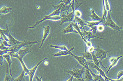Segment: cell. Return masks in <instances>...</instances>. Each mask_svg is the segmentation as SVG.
<instances>
[{
  "mask_svg": "<svg viewBox=\"0 0 123 81\" xmlns=\"http://www.w3.org/2000/svg\"><path fill=\"white\" fill-rule=\"evenodd\" d=\"M32 45H31L29 47H26L25 49H21L18 52H16L14 51L8 52V54L11 57H13L17 58L19 60L20 62L23 67V70L25 71V73L28 74L30 70L27 68V66L24 63L23 60V58L27 54L30 53L31 52V47Z\"/></svg>",
  "mask_w": 123,
  "mask_h": 81,
  "instance_id": "6da1fadb",
  "label": "cell"
},
{
  "mask_svg": "<svg viewBox=\"0 0 123 81\" xmlns=\"http://www.w3.org/2000/svg\"><path fill=\"white\" fill-rule=\"evenodd\" d=\"M41 40H37L33 41H30L28 40H25L22 41V43L16 45L12 46L8 50H7L8 52L14 51L16 52H18L22 47L27 45H31L37 44L39 42H41Z\"/></svg>",
  "mask_w": 123,
  "mask_h": 81,
  "instance_id": "7a4b0ae2",
  "label": "cell"
},
{
  "mask_svg": "<svg viewBox=\"0 0 123 81\" xmlns=\"http://www.w3.org/2000/svg\"><path fill=\"white\" fill-rule=\"evenodd\" d=\"M94 51H96L95 54L97 58L98 59H99L100 60V64L104 68L106 69L108 68V67H105L103 66L102 61L104 59L106 58L107 53L111 51L110 50L108 51H105L101 49L99 46H98L97 48L96 49H94Z\"/></svg>",
  "mask_w": 123,
  "mask_h": 81,
  "instance_id": "3957f363",
  "label": "cell"
},
{
  "mask_svg": "<svg viewBox=\"0 0 123 81\" xmlns=\"http://www.w3.org/2000/svg\"><path fill=\"white\" fill-rule=\"evenodd\" d=\"M103 25L104 26H109L114 30L117 31H120L123 29L122 27H119L113 20L110 15V11L108 12L107 18L106 22Z\"/></svg>",
  "mask_w": 123,
  "mask_h": 81,
  "instance_id": "277c9868",
  "label": "cell"
},
{
  "mask_svg": "<svg viewBox=\"0 0 123 81\" xmlns=\"http://www.w3.org/2000/svg\"><path fill=\"white\" fill-rule=\"evenodd\" d=\"M86 69L83 67L81 69H79L74 68L72 70H66L65 72L71 74L74 77L78 79H83L82 76L85 73Z\"/></svg>",
  "mask_w": 123,
  "mask_h": 81,
  "instance_id": "5b68a950",
  "label": "cell"
},
{
  "mask_svg": "<svg viewBox=\"0 0 123 81\" xmlns=\"http://www.w3.org/2000/svg\"><path fill=\"white\" fill-rule=\"evenodd\" d=\"M6 25V29L5 30H2L1 28H0V32L1 33L4 34L8 38L9 40V42H8L9 44L12 45V46H13L22 43V42L18 41L12 36L9 30L8 27L7 25Z\"/></svg>",
  "mask_w": 123,
  "mask_h": 81,
  "instance_id": "8992f818",
  "label": "cell"
},
{
  "mask_svg": "<svg viewBox=\"0 0 123 81\" xmlns=\"http://www.w3.org/2000/svg\"><path fill=\"white\" fill-rule=\"evenodd\" d=\"M74 11H72V12L69 13L67 15H66L64 13H63L62 15L60 16L62 18L61 20V23L59 25V26L61 25L64 23L66 22H71L74 20L75 18Z\"/></svg>",
  "mask_w": 123,
  "mask_h": 81,
  "instance_id": "52a82bcc",
  "label": "cell"
},
{
  "mask_svg": "<svg viewBox=\"0 0 123 81\" xmlns=\"http://www.w3.org/2000/svg\"><path fill=\"white\" fill-rule=\"evenodd\" d=\"M87 63L88 64L89 67L91 68H94L97 70L99 73L104 78L106 81H114V79H111L108 77L105 74L104 71L102 70L101 68L98 67L94 64L93 61H88L87 62Z\"/></svg>",
  "mask_w": 123,
  "mask_h": 81,
  "instance_id": "ba28073f",
  "label": "cell"
},
{
  "mask_svg": "<svg viewBox=\"0 0 123 81\" xmlns=\"http://www.w3.org/2000/svg\"><path fill=\"white\" fill-rule=\"evenodd\" d=\"M73 26L74 29L76 30L78 32L79 34L80 35L82 39H83L84 41L85 42L86 44V46L87 47H89L92 46V44L90 41H88L85 38H84V36H83V33L81 31L80 29H82L83 28L82 27H80L78 24H77L75 20H74V21L73 22L71 23Z\"/></svg>",
  "mask_w": 123,
  "mask_h": 81,
  "instance_id": "9c48e42d",
  "label": "cell"
},
{
  "mask_svg": "<svg viewBox=\"0 0 123 81\" xmlns=\"http://www.w3.org/2000/svg\"><path fill=\"white\" fill-rule=\"evenodd\" d=\"M70 55L73 56L76 60L81 65L83 66V67H84L86 69L90 71L91 69L89 68V66L86 60L83 57L79 56H76L75 55L72 53V52H71Z\"/></svg>",
  "mask_w": 123,
  "mask_h": 81,
  "instance_id": "30bf717a",
  "label": "cell"
},
{
  "mask_svg": "<svg viewBox=\"0 0 123 81\" xmlns=\"http://www.w3.org/2000/svg\"><path fill=\"white\" fill-rule=\"evenodd\" d=\"M62 18V17L60 16H55L51 17V16H49V15L47 16H44V17L42 19L37 21L33 26H32V27H29L28 28H29V29H32V28H34L38 24L43 22L47 20H51L56 21L61 20Z\"/></svg>",
  "mask_w": 123,
  "mask_h": 81,
  "instance_id": "8fae6325",
  "label": "cell"
},
{
  "mask_svg": "<svg viewBox=\"0 0 123 81\" xmlns=\"http://www.w3.org/2000/svg\"><path fill=\"white\" fill-rule=\"evenodd\" d=\"M48 59V58H45L44 59L41 60V61L36 66L34 67L33 68L30 70L29 71L28 74V75H29V76L30 81H33V79L34 78L35 73H36V71H37V68L38 67L39 65L42 63L43 61H45V60H47Z\"/></svg>",
  "mask_w": 123,
  "mask_h": 81,
  "instance_id": "7c38bea8",
  "label": "cell"
},
{
  "mask_svg": "<svg viewBox=\"0 0 123 81\" xmlns=\"http://www.w3.org/2000/svg\"><path fill=\"white\" fill-rule=\"evenodd\" d=\"M123 57V55L119 56L117 57H112L110 58L109 59V61L110 63H111V64L108 67V69L106 72V73L108 74L110 70L113 67L115 66L118 63V61L120 59Z\"/></svg>",
  "mask_w": 123,
  "mask_h": 81,
  "instance_id": "4fadbf2b",
  "label": "cell"
},
{
  "mask_svg": "<svg viewBox=\"0 0 123 81\" xmlns=\"http://www.w3.org/2000/svg\"><path fill=\"white\" fill-rule=\"evenodd\" d=\"M43 28L44 29V30L43 36L41 40V44L40 46L39 47V49L42 47L45 40L47 39L48 36L50 34V26H48L46 27H43Z\"/></svg>",
  "mask_w": 123,
  "mask_h": 81,
  "instance_id": "5bb4252c",
  "label": "cell"
},
{
  "mask_svg": "<svg viewBox=\"0 0 123 81\" xmlns=\"http://www.w3.org/2000/svg\"><path fill=\"white\" fill-rule=\"evenodd\" d=\"M82 33H83L84 38L88 41H90V40L91 39L94 38H97L98 39H102V40H105L104 38H99V37L94 35H93L92 33L91 32L86 31L85 30V29H83V31Z\"/></svg>",
  "mask_w": 123,
  "mask_h": 81,
  "instance_id": "9a60e30c",
  "label": "cell"
},
{
  "mask_svg": "<svg viewBox=\"0 0 123 81\" xmlns=\"http://www.w3.org/2000/svg\"><path fill=\"white\" fill-rule=\"evenodd\" d=\"M4 61L6 62V75H5V79L4 81H13L14 79L12 77L10 74L9 68L8 64H7V62L5 60Z\"/></svg>",
  "mask_w": 123,
  "mask_h": 81,
  "instance_id": "2e32d148",
  "label": "cell"
},
{
  "mask_svg": "<svg viewBox=\"0 0 123 81\" xmlns=\"http://www.w3.org/2000/svg\"><path fill=\"white\" fill-rule=\"evenodd\" d=\"M62 32L63 34H66L71 32L79 34L78 32L74 28L71 23H70V25L67 27L63 30H62Z\"/></svg>",
  "mask_w": 123,
  "mask_h": 81,
  "instance_id": "e0dca14e",
  "label": "cell"
},
{
  "mask_svg": "<svg viewBox=\"0 0 123 81\" xmlns=\"http://www.w3.org/2000/svg\"><path fill=\"white\" fill-rule=\"evenodd\" d=\"M91 11L92 12V14L89 15V16L92 18L93 21H100L104 20L102 17H100L96 15L94 9H92Z\"/></svg>",
  "mask_w": 123,
  "mask_h": 81,
  "instance_id": "ac0fdd59",
  "label": "cell"
},
{
  "mask_svg": "<svg viewBox=\"0 0 123 81\" xmlns=\"http://www.w3.org/2000/svg\"><path fill=\"white\" fill-rule=\"evenodd\" d=\"M49 45L51 47L59 49V50H61V51H67L70 52H71V51H72V50H74V48H75L74 47H73L71 48L70 50H69L68 49L67 47L65 46H57L50 44H49Z\"/></svg>",
  "mask_w": 123,
  "mask_h": 81,
  "instance_id": "d6986e66",
  "label": "cell"
},
{
  "mask_svg": "<svg viewBox=\"0 0 123 81\" xmlns=\"http://www.w3.org/2000/svg\"><path fill=\"white\" fill-rule=\"evenodd\" d=\"M3 56L4 58L6 59V61H7L8 64L9 66L10 74V75L13 78L12 75L11 71V66L12 63V61L11 59V57L8 54L4 55Z\"/></svg>",
  "mask_w": 123,
  "mask_h": 81,
  "instance_id": "ffe728a7",
  "label": "cell"
},
{
  "mask_svg": "<svg viewBox=\"0 0 123 81\" xmlns=\"http://www.w3.org/2000/svg\"><path fill=\"white\" fill-rule=\"evenodd\" d=\"M83 57L86 60H88L89 61H93V58L92 53L89 52L85 49V52L82 53Z\"/></svg>",
  "mask_w": 123,
  "mask_h": 81,
  "instance_id": "44dd1931",
  "label": "cell"
},
{
  "mask_svg": "<svg viewBox=\"0 0 123 81\" xmlns=\"http://www.w3.org/2000/svg\"><path fill=\"white\" fill-rule=\"evenodd\" d=\"M83 78L85 81H94L92 75L88 70L86 69L85 76Z\"/></svg>",
  "mask_w": 123,
  "mask_h": 81,
  "instance_id": "7402d4cb",
  "label": "cell"
},
{
  "mask_svg": "<svg viewBox=\"0 0 123 81\" xmlns=\"http://www.w3.org/2000/svg\"><path fill=\"white\" fill-rule=\"evenodd\" d=\"M75 20L78 25L81 26L83 29H84V26H87V24L86 22H85L84 20H83L80 17L75 16Z\"/></svg>",
  "mask_w": 123,
  "mask_h": 81,
  "instance_id": "603a6c76",
  "label": "cell"
},
{
  "mask_svg": "<svg viewBox=\"0 0 123 81\" xmlns=\"http://www.w3.org/2000/svg\"><path fill=\"white\" fill-rule=\"evenodd\" d=\"M28 75V74L25 73L23 70L20 75L17 78L14 79L13 81H26L25 79L26 76Z\"/></svg>",
  "mask_w": 123,
  "mask_h": 81,
  "instance_id": "cb8c5ba5",
  "label": "cell"
},
{
  "mask_svg": "<svg viewBox=\"0 0 123 81\" xmlns=\"http://www.w3.org/2000/svg\"><path fill=\"white\" fill-rule=\"evenodd\" d=\"M12 10V8H11L4 6L0 10V15H1L2 14V15H5V14L11 12Z\"/></svg>",
  "mask_w": 123,
  "mask_h": 81,
  "instance_id": "d4e9b609",
  "label": "cell"
},
{
  "mask_svg": "<svg viewBox=\"0 0 123 81\" xmlns=\"http://www.w3.org/2000/svg\"><path fill=\"white\" fill-rule=\"evenodd\" d=\"M71 52H70L67 51H61L58 52V53L53 54V55L55 57L68 55H70Z\"/></svg>",
  "mask_w": 123,
  "mask_h": 81,
  "instance_id": "484cf974",
  "label": "cell"
},
{
  "mask_svg": "<svg viewBox=\"0 0 123 81\" xmlns=\"http://www.w3.org/2000/svg\"><path fill=\"white\" fill-rule=\"evenodd\" d=\"M92 55L93 58V61L94 63V64L95 65L97 66H98V67L101 68L100 66V63L99 61H98V59L97 58L96 56L95 55V52L94 51V52L91 53Z\"/></svg>",
  "mask_w": 123,
  "mask_h": 81,
  "instance_id": "4316f807",
  "label": "cell"
},
{
  "mask_svg": "<svg viewBox=\"0 0 123 81\" xmlns=\"http://www.w3.org/2000/svg\"><path fill=\"white\" fill-rule=\"evenodd\" d=\"M103 4L104 5L107 11L110 12L111 13H112V12L110 10V4L109 3H108V1L107 0H103Z\"/></svg>",
  "mask_w": 123,
  "mask_h": 81,
  "instance_id": "83f0119b",
  "label": "cell"
},
{
  "mask_svg": "<svg viewBox=\"0 0 123 81\" xmlns=\"http://www.w3.org/2000/svg\"><path fill=\"white\" fill-rule=\"evenodd\" d=\"M74 14L75 16L78 17H80V18L82 16V13L80 11L77 10H74Z\"/></svg>",
  "mask_w": 123,
  "mask_h": 81,
  "instance_id": "f1b7e54d",
  "label": "cell"
},
{
  "mask_svg": "<svg viewBox=\"0 0 123 81\" xmlns=\"http://www.w3.org/2000/svg\"><path fill=\"white\" fill-rule=\"evenodd\" d=\"M91 29L90 30L89 32H92L93 35H94L96 33L97 30V26H93L91 27Z\"/></svg>",
  "mask_w": 123,
  "mask_h": 81,
  "instance_id": "f546056e",
  "label": "cell"
},
{
  "mask_svg": "<svg viewBox=\"0 0 123 81\" xmlns=\"http://www.w3.org/2000/svg\"><path fill=\"white\" fill-rule=\"evenodd\" d=\"M72 1L71 0H61L60 1L59 3H63L66 6L68 5V4H71V2Z\"/></svg>",
  "mask_w": 123,
  "mask_h": 81,
  "instance_id": "4dcf8cb0",
  "label": "cell"
},
{
  "mask_svg": "<svg viewBox=\"0 0 123 81\" xmlns=\"http://www.w3.org/2000/svg\"><path fill=\"white\" fill-rule=\"evenodd\" d=\"M104 26L103 25H98L97 26V30L98 31L101 32L104 30Z\"/></svg>",
  "mask_w": 123,
  "mask_h": 81,
  "instance_id": "1f68e13d",
  "label": "cell"
},
{
  "mask_svg": "<svg viewBox=\"0 0 123 81\" xmlns=\"http://www.w3.org/2000/svg\"><path fill=\"white\" fill-rule=\"evenodd\" d=\"M3 41H2L0 45V48L1 50H9V48L5 46L4 44H3Z\"/></svg>",
  "mask_w": 123,
  "mask_h": 81,
  "instance_id": "d6a6232c",
  "label": "cell"
},
{
  "mask_svg": "<svg viewBox=\"0 0 123 81\" xmlns=\"http://www.w3.org/2000/svg\"><path fill=\"white\" fill-rule=\"evenodd\" d=\"M123 76V71H120L117 74V79H120Z\"/></svg>",
  "mask_w": 123,
  "mask_h": 81,
  "instance_id": "836d02e7",
  "label": "cell"
},
{
  "mask_svg": "<svg viewBox=\"0 0 123 81\" xmlns=\"http://www.w3.org/2000/svg\"><path fill=\"white\" fill-rule=\"evenodd\" d=\"M3 42L4 45L5 46L7 47L10 48L12 46V45H11L8 43L7 41L5 40H4H4H3Z\"/></svg>",
  "mask_w": 123,
  "mask_h": 81,
  "instance_id": "e575fe53",
  "label": "cell"
},
{
  "mask_svg": "<svg viewBox=\"0 0 123 81\" xmlns=\"http://www.w3.org/2000/svg\"><path fill=\"white\" fill-rule=\"evenodd\" d=\"M94 49L93 46H91L88 47L87 50V51L88 52L92 53V52H94Z\"/></svg>",
  "mask_w": 123,
  "mask_h": 81,
  "instance_id": "d590c367",
  "label": "cell"
},
{
  "mask_svg": "<svg viewBox=\"0 0 123 81\" xmlns=\"http://www.w3.org/2000/svg\"><path fill=\"white\" fill-rule=\"evenodd\" d=\"M5 58L3 56L0 55V63L1 65H3L4 61L5 60Z\"/></svg>",
  "mask_w": 123,
  "mask_h": 81,
  "instance_id": "8d00e7d4",
  "label": "cell"
},
{
  "mask_svg": "<svg viewBox=\"0 0 123 81\" xmlns=\"http://www.w3.org/2000/svg\"><path fill=\"white\" fill-rule=\"evenodd\" d=\"M73 81H85L83 79H78L74 78H73Z\"/></svg>",
  "mask_w": 123,
  "mask_h": 81,
  "instance_id": "74e56055",
  "label": "cell"
},
{
  "mask_svg": "<svg viewBox=\"0 0 123 81\" xmlns=\"http://www.w3.org/2000/svg\"><path fill=\"white\" fill-rule=\"evenodd\" d=\"M35 78L37 80V81H42V77H41L40 78H39L37 76H35Z\"/></svg>",
  "mask_w": 123,
  "mask_h": 81,
  "instance_id": "f35d334b",
  "label": "cell"
},
{
  "mask_svg": "<svg viewBox=\"0 0 123 81\" xmlns=\"http://www.w3.org/2000/svg\"><path fill=\"white\" fill-rule=\"evenodd\" d=\"M74 78V76H71L70 78L69 79V80H68L66 81H73V80Z\"/></svg>",
  "mask_w": 123,
  "mask_h": 81,
  "instance_id": "ab89813d",
  "label": "cell"
},
{
  "mask_svg": "<svg viewBox=\"0 0 123 81\" xmlns=\"http://www.w3.org/2000/svg\"><path fill=\"white\" fill-rule=\"evenodd\" d=\"M114 81H123V76L122 78L120 79H116Z\"/></svg>",
  "mask_w": 123,
  "mask_h": 81,
  "instance_id": "60d3db41",
  "label": "cell"
},
{
  "mask_svg": "<svg viewBox=\"0 0 123 81\" xmlns=\"http://www.w3.org/2000/svg\"><path fill=\"white\" fill-rule=\"evenodd\" d=\"M48 62H45V65H48Z\"/></svg>",
  "mask_w": 123,
  "mask_h": 81,
  "instance_id": "b9f144b4",
  "label": "cell"
}]
</instances>
